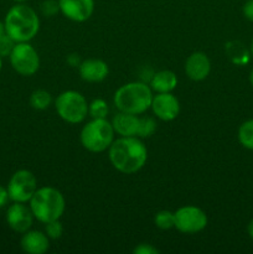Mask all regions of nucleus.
Returning a JSON list of instances; mask_svg holds the SVG:
<instances>
[{
	"label": "nucleus",
	"mask_w": 253,
	"mask_h": 254,
	"mask_svg": "<svg viewBox=\"0 0 253 254\" xmlns=\"http://www.w3.org/2000/svg\"><path fill=\"white\" fill-rule=\"evenodd\" d=\"M109 160L119 173H138L148 160V150L138 136H121L108 149Z\"/></svg>",
	"instance_id": "f257e3e1"
},
{
	"label": "nucleus",
	"mask_w": 253,
	"mask_h": 254,
	"mask_svg": "<svg viewBox=\"0 0 253 254\" xmlns=\"http://www.w3.org/2000/svg\"><path fill=\"white\" fill-rule=\"evenodd\" d=\"M5 32L15 42H29L40 30V19L36 11L24 2L11 6L5 16Z\"/></svg>",
	"instance_id": "f03ea898"
},
{
	"label": "nucleus",
	"mask_w": 253,
	"mask_h": 254,
	"mask_svg": "<svg viewBox=\"0 0 253 254\" xmlns=\"http://www.w3.org/2000/svg\"><path fill=\"white\" fill-rule=\"evenodd\" d=\"M153 97L150 86L138 81L119 87L114 93L113 101L119 112L140 116L150 108Z\"/></svg>",
	"instance_id": "7ed1b4c3"
},
{
	"label": "nucleus",
	"mask_w": 253,
	"mask_h": 254,
	"mask_svg": "<svg viewBox=\"0 0 253 254\" xmlns=\"http://www.w3.org/2000/svg\"><path fill=\"white\" fill-rule=\"evenodd\" d=\"M29 202L34 217L45 225L60 220L66 208V201L61 191L50 186L37 189Z\"/></svg>",
	"instance_id": "20e7f679"
},
{
	"label": "nucleus",
	"mask_w": 253,
	"mask_h": 254,
	"mask_svg": "<svg viewBox=\"0 0 253 254\" xmlns=\"http://www.w3.org/2000/svg\"><path fill=\"white\" fill-rule=\"evenodd\" d=\"M114 129L106 118H96L82 128L81 144L91 153H103L114 140Z\"/></svg>",
	"instance_id": "39448f33"
},
{
	"label": "nucleus",
	"mask_w": 253,
	"mask_h": 254,
	"mask_svg": "<svg viewBox=\"0 0 253 254\" xmlns=\"http://www.w3.org/2000/svg\"><path fill=\"white\" fill-rule=\"evenodd\" d=\"M57 114L69 124H78L88 116V103L77 91L62 92L55 102Z\"/></svg>",
	"instance_id": "423d86ee"
},
{
	"label": "nucleus",
	"mask_w": 253,
	"mask_h": 254,
	"mask_svg": "<svg viewBox=\"0 0 253 254\" xmlns=\"http://www.w3.org/2000/svg\"><path fill=\"white\" fill-rule=\"evenodd\" d=\"M12 68L21 76H32L40 67V57L29 42H16L9 56Z\"/></svg>",
	"instance_id": "0eeeda50"
},
{
	"label": "nucleus",
	"mask_w": 253,
	"mask_h": 254,
	"mask_svg": "<svg viewBox=\"0 0 253 254\" xmlns=\"http://www.w3.org/2000/svg\"><path fill=\"white\" fill-rule=\"evenodd\" d=\"M37 190V180L29 170H17L7 184L10 200L14 202H27Z\"/></svg>",
	"instance_id": "6e6552de"
},
{
	"label": "nucleus",
	"mask_w": 253,
	"mask_h": 254,
	"mask_svg": "<svg viewBox=\"0 0 253 254\" xmlns=\"http://www.w3.org/2000/svg\"><path fill=\"white\" fill-rule=\"evenodd\" d=\"M175 215L174 227L185 235H193L203 231L207 226V216L201 208L196 206H184L179 208Z\"/></svg>",
	"instance_id": "1a4fd4ad"
},
{
	"label": "nucleus",
	"mask_w": 253,
	"mask_h": 254,
	"mask_svg": "<svg viewBox=\"0 0 253 254\" xmlns=\"http://www.w3.org/2000/svg\"><path fill=\"white\" fill-rule=\"evenodd\" d=\"M150 108L153 109L156 118L164 122H171L180 113V103L174 94L158 93L153 97Z\"/></svg>",
	"instance_id": "9d476101"
},
{
	"label": "nucleus",
	"mask_w": 253,
	"mask_h": 254,
	"mask_svg": "<svg viewBox=\"0 0 253 254\" xmlns=\"http://www.w3.org/2000/svg\"><path fill=\"white\" fill-rule=\"evenodd\" d=\"M60 11L76 22H83L92 16L94 11V0H57Z\"/></svg>",
	"instance_id": "9b49d317"
},
{
	"label": "nucleus",
	"mask_w": 253,
	"mask_h": 254,
	"mask_svg": "<svg viewBox=\"0 0 253 254\" xmlns=\"http://www.w3.org/2000/svg\"><path fill=\"white\" fill-rule=\"evenodd\" d=\"M34 215L30 207L22 202H14L6 211V222L12 231L19 233H25L32 226Z\"/></svg>",
	"instance_id": "f8f14e48"
},
{
	"label": "nucleus",
	"mask_w": 253,
	"mask_h": 254,
	"mask_svg": "<svg viewBox=\"0 0 253 254\" xmlns=\"http://www.w3.org/2000/svg\"><path fill=\"white\" fill-rule=\"evenodd\" d=\"M211 61L203 52H193L185 62L186 76L192 81H203L210 74Z\"/></svg>",
	"instance_id": "ddd939ff"
},
{
	"label": "nucleus",
	"mask_w": 253,
	"mask_h": 254,
	"mask_svg": "<svg viewBox=\"0 0 253 254\" xmlns=\"http://www.w3.org/2000/svg\"><path fill=\"white\" fill-rule=\"evenodd\" d=\"M78 71L81 78L91 83L102 82L109 73L108 64L98 59H88L82 61L78 66Z\"/></svg>",
	"instance_id": "4468645a"
},
{
	"label": "nucleus",
	"mask_w": 253,
	"mask_h": 254,
	"mask_svg": "<svg viewBox=\"0 0 253 254\" xmlns=\"http://www.w3.org/2000/svg\"><path fill=\"white\" fill-rule=\"evenodd\" d=\"M20 245L22 251L29 254H44L50 248V238L46 233L40 231H26L20 241Z\"/></svg>",
	"instance_id": "2eb2a0df"
},
{
	"label": "nucleus",
	"mask_w": 253,
	"mask_h": 254,
	"mask_svg": "<svg viewBox=\"0 0 253 254\" xmlns=\"http://www.w3.org/2000/svg\"><path fill=\"white\" fill-rule=\"evenodd\" d=\"M139 124H140V117L124 112L117 113L112 121L114 131L121 136H138Z\"/></svg>",
	"instance_id": "dca6fc26"
},
{
	"label": "nucleus",
	"mask_w": 253,
	"mask_h": 254,
	"mask_svg": "<svg viewBox=\"0 0 253 254\" xmlns=\"http://www.w3.org/2000/svg\"><path fill=\"white\" fill-rule=\"evenodd\" d=\"M178 86V77L173 71L163 69L153 74L150 79L151 91L156 93H170Z\"/></svg>",
	"instance_id": "f3484780"
},
{
	"label": "nucleus",
	"mask_w": 253,
	"mask_h": 254,
	"mask_svg": "<svg viewBox=\"0 0 253 254\" xmlns=\"http://www.w3.org/2000/svg\"><path fill=\"white\" fill-rule=\"evenodd\" d=\"M226 52H227L231 61L235 62V64H243L248 61V51L245 49V46L241 42L232 41L230 44H227Z\"/></svg>",
	"instance_id": "a211bd4d"
},
{
	"label": "nucleus",
	"mask_w": 253,
	"mask_h": 254,
	"mask_svg": "<svg viewBox=\"0 0 253 254\" xmlns=\"http://www.w3.org/2000/svg\"><path fill=\"white\" fill-rule=\"evenodd\" d=\"M52 97L45 89H36L30 96V106L36 111H45L51 106Z\"/></svg>",
	"instance_id": "6ab92c4d"
},
{
	"label": "nucleus",
	"mask_w": 253,
	"mask_h": 254,
	"mask_svg": "<svg viewBox=\"0 0 253 254\" xmlns=\"http://www.w3.org/2000/svg\"><path fill=\"white\" fill-rule=\"evenodd\" d=\"M238 140L246 149L253 150V119L245 122L238 129Z\"/></svg>",
	"instance_id": "aec40b11"
},
{
	"label": "nucleus",
	"mask_w": 253,
	"mask_h": 254,
	"mask_svg": "<svg viewBox=\"0 0 253 254\" xmlns=\"http://www.w3.org/2000/svg\"><path fill=\"white\" fill-rule=\"evenodd\" d=\"M108 112H109L108 104H107V102L104 101V99H101V98L93 99V101L88 104V114L93 119L107 118Z\"/></svg>",
	"instance_id": "412c9836"
},
{
	"label": "nucleus",
	"mask_w": 253,
	"mask_h": 254,
	"mask_svg": "<svg viewBox=\"0 0 253 254\" xmlns=\"http://www.w3.org/2000/svg\"><path fill=\"white\" fill-rule=\"evenodd\" d=\"M155 226L160 230H170L175 226V215L170 211H159L154 218Z\"/></svg>",
	"instance_id": "4be33fe9"
},
{
	"label": "nucleus",
	"mask_w": 253,
	"mask_h": 254,
	"mask_svg": "<svg viewBox=\"0 0 253 254\" xmlns=\"http://www.w3.org/2000/svg\"><path fill=\"white\" fill-rule=\"evenodd\" d=\"M156 130V122L150 117H140L138 138H149Z\"/></svg>",
	"instance_id": "5701e85b"
},
{
	"label": "nucleus",
	"mask_w": 253,
	"mask_h": 254,
	"mask_svg": "<svg viewBox=\"0 0 253 254\" xmlns=\"http://www.w3.org/2000/svg\"><path fill=\"white\" fill-rule=\"evenodd\" d=\"M45 233H46L50 240H59L62 233H63V226L60 222V220L47 222L46 227H45Z\"/></svg>",
	"instance_id": "b1692460"
},
{
	"label": "nucleus",
	"mask_w": 253,
	"mask_h": 254,
	"mask_svg": "<svg viewBox=\"0 0 253 254\" xmlns=\"http://www.w3.org/2000/svg\"><path fill=\"white\" fill-rule=\"evenodd\" d=\"M15 44H16V42H15L7 34H5L4 36L0 37V57L10 56Z\"/></svg>",
	"instance_id": "393cba45"
},
{
	"label": "nucleus",
	"mask_w": 253,
	"mask_h": 254,
	"mask_svg": "<svg viewBox=\"0 0 253 254\" xmlns=\"http://www.w3.org/2000/svg\"><path fill=\"white\" fill-rule=\"evenodd\" d=\"M60 11L57 0H45L41 4V12L47 17H51Z\"/></svg>",
	"instance_id": "a878e982"
},
{
	"label": "nucleus",
	"mask_w": 253,
	"mask_h": 254,
	"mask_svg": "<svg viewBox=\"0 0 253 254\" xmlns=\"http://www.w3.org/2000/svg\"><path fill=\"white\" fill-rule=\"evenodd\" d=\"M134 254H159L160 251L156 247H154L153 245H149V243H140L139 246H136L133 250Z\"/></svg>",
	"instance_id": "bb28decb"
},
{
	"label": "nucleus",
	"mask_w": 253,
	"mask_h": 254,
	"mask_svg": "<svg viewBox=\"0 0 253 254\" xmlns=\"http://www.w3.org/2000/svg\"><path fill=\"white\" fill-rule=\"evenodd\" d=\"M243 15L247 20L253 21V0H247L243 5Z\"/></svg>",
	"instance_id": "cd10ccee"
},
{
	"label": "nucleus",
	"mask_w": 253,
	"mask_h": 254,
	"mask_svg": "<svg viewBox=\"0 0 253 254\" xmlns=\"http://www.w3.org/2000/svg\"><path fill=\"white\" fill-rule=\"evenodd\" d=\"M9 200L10 197H9V192H7V189L0 186V208L4 207Z\"/></svg>",
	"instance_id": "c85d7f7f"
},
{
	"label": "nucleus",
	"mask_w": 253,
	"mask_h": 254,
	"mask_svg": "<svg viewBox=\"0 0 253 254\" xmlns=\"http://www.w3.org/2000/svg\"><path fill=\"white\" fill-rule=\"evenodd\" d=\"M67 62H68L71 66L76 67L79 66V60H78V55H69L68 59H67Z\"/></svg>",
	"instance_id": "c756f323"
},
{
	"label": "nucleus",
	"mask_w": 253,
	"mask_h": 254,
	"mask_svg": "<svg viewBox=\"0 0 253 254\" xmlns=\"http://www.w3.org/2000/svg\"><path fill=\"white\" fill-rule=\"evenodd\" d=\"M247 230H248V235H250V237L253 240V220L250 222V225H248Z\"/></svg>",
	"instance_id": "7c9ffc66"
},
{
	"label": "nucleus",
	"mask_w": 253,
	"mask_h": 254,
	"mask_svg": "<svg viewBox=\"0 0 253 254\" xmlns=\"http://www.w3.org/2000/svg\"><path fill=\"white\" fill-rule=\"evenodd\" d=\"M5 34H6V32H5V25H4V22L0 21V37L4 36Z\"/></svg>",
	"instance_id": "2f4dec72"
},
{
	"label": "nucleus",
	"mask_w": 253,
	"mask_h": 254,
	"mask_svg": "<svg viewBox=\"0 0 253 254\" xmlns=\"http://www.w3.org/2000/svg\"><path fill=\"white\" fill-rule=\"evenodd\" d=\"M250 82H251V84L253 86V68H252V71H251V73H250Z\"/></svg>",
	"instance_id": "473e14b6"
},
{
	"label": "nucleus",
	"mask_w": 253,
	"mask_h": 254,
	"mask_svg": "<svg viewBox=\"0 0 253 254\" xmlns=\"http://www.w3.org/2000/svg\"><path fill=\"white\" fill-rule=\"evenodd\" d=\"M14 1H16V2H25V1H27V0H14Z\"/></svg>",
	"instance_id": "72a5a7b5"
},
{
	"label": "nucleus",
	"mask_w": 253,
	"mask_h": 254,
	"mask_svg": "<svg viewBox=\"0 0 253 254\" xmlns=\"http://www.w3.org/2000/svg\"><path fill=\"white\" fill-rule=\"evenodd\" d=\"M251 52H252L253 55V40H252V44H251Z\"/></svg>",
	"instance_id": "f704fd0d"
},
{
	"label": "nucleus",
	"mask_w": 253,
	"mask_h": 254,
	"mask_svg": "<svg viewBox=\"0 0 253 254\" xmlns=\"http://www.w3.org/2000/svg\"><path fill=\"white\" fill-rule=\"evenodd\" d=\"M0 69H1V57H0Z\"/></svg>",
	"instance_id": "c9c22d12"
}]
</instances>
